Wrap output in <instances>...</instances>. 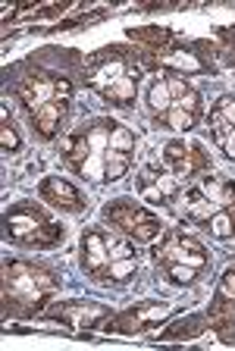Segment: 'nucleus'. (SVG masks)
<instances>
[{
	"label": "nucleus",
	"mask_w": 235,
	"mask_h": 351,
	"mask_svg": "<svg viewBox=\"0 0 235 351\" xmlns=\"http://www.w3.org/2000/svg\"><path fill=\"white\" fill-rule=\"evenodd\" d=\"M107 217H110L116 226H123V232L135 235L138 241H151L160 232V223H157L151 213L135 210V207H129V204H119V207H113V210H107Z\"/></svg>",
	"instance_id": "f03ea898"
},
{
	"label": "nucleus",
	"mask_w": 235,
	"mask_h": 351,
	"mask_svg": "<svg viewBox=\"0 0 235 351\" xmlns=\"http://www.w3.org/2000/svg\"><path fill=\"white\" fill-rule=\"evenodd\" d=\"M135 91H138L135 79H132V75H123V79H119L116 85L107 91V97H110V101H116V104H129L135 97Z\"/></svg>",
	"instance_id": "dca6fc26"
},
{
	"label": "nucleus",
	"mask_w": 235,
	"mask_h": 351,
	"mask_svg": "<svg viewBox=\"0 0 235 351\" xmlns=\"http://www.w3.org/2000/svg\"><path fill=\"white\" fill-rule=\"evenodd\" d=\"M188 151H191V147H185L182 141H169V145H166V157H169V160H173V163H176V160H182V157H185V154H188Z\"/></svg>",
	"instance_id": "393cba45"
},
{
	"label": "nucleus",
	"mask_w": 235,
	"mask_h": 351,
	"mask_svg": "<svg viewBox=\"0 0 235 351\" xmlns=\"http://www.w3.org/2000/svg\"><path fill=\"white\" fill-rule=\"evenodd\" d=\"M63 113H66V101H51L45 104V107L35 113V125L41 129V135H53L60 125V119H63Z\"/></svg>",
	"instance_id": "1a4fd4ad"
},
{
	"label": "nucleus",
	"mask_w": 235,
	"mask_h": 351,
	"mask_svg": "<svg viewBox=\"0 0 235 351\" xmlns=\"http://www.w3.org/2000/svg\"><path fill=\"white\" fill-rule=\"evenodd\" d=\"M135 261L132 257H125V261H113L107 270H103V276L101 279H116V282H123V279H129V276H135Z\"/></svg>",
	"instance_id": "a211bd4d"
},
{
	"label": "nucleus",
	"mask_w": 235,
	"mask_h": 351,
	"mask_svg": "<svg viewBox=\"0 0 235 351\" xmlns=\"http://www.w3.org/2000/svg\"><path fill=\"white\" fill-rule=\"evenodd\" d=\"M82 267L88 273H95L97 279H101L103 270L110 267V251H107L103 232H88L82 239Z\"/></svg>",
	"instance_id": "20e7f679"
},
{
	"label": "nucleus",
	"mask_w": 235,
	"mask_h": 351,
	"mask_svg": "<svg viewBox=\"0 0 235 351\" xmlns=\"http://www.w3.org/2000/svg\"><path fill=\"white\" fill-rule=\"evenodd\" d=\"M151 110H154L157 117H163L169 107H173V95H169V85H166V79H160V82H154V88H151Z\"/></svg>",
	"instance_id": "4468645a"
},
{
	"label": "nucleus",
	"mask_w": 235,
	"mask_h": 351,
	"mask_svg": "<svg viewBox=\"0 0 235 351\" xmlns=\"http://www.w3.org/2000/svg\"><path fill=\"white\" fill-rule=\"evenodd\" d=\"M163 261H176V263H185V267H195V270L207 267L204 248L191 239H173L166 248H163Z\"/></svg>",
	"instance_id": "39448f33"
},
{
	"label": "nucleus",
	"mask_w": 235,
	"mask_h": 351,
	"mask_svg": "<svg viewBox=\"0 0 235 351\" xmlns=\"http://www.w3.org/2000/svg\"><path fill=\"white\" fill-rule=\"evenodd\" d=\"M0 145H3V151H7V154L19 151V135H16V129L10 123L0 125Z\"/></svg>",
	"instance_id": "4be33fe9"
},
{
	"label": "nucleus",
	"mask_w": 235,
	"mask_h": 351,
	"mask_svg": "<svg viewBox=\"0 0 235 351\" xmlns=\"http://www.w3.org/2000/svg\"><path fill=\"white\" fill-rule=\"evenodd\" d=\"M119 79H123V63H107V66H101V69L91 75V82L101 88L103 95H107V91H110V88L116 85Z\"/></svg>",
	"instance_id": "ddd939ff"
},
{
	"label": "nucleus",
	"mask_w": 235,
	"mask_h": 351,
	"mask_svg": "<svg viewBox=\"0 0 235 351\" xmlns=\"http://www.w3.org/2000/svg\"><path fill=\"white\" fill-rule=\"evenodd\" d=\"M129 163H132V157H129V154L107 147V167H103V179H107V182H116V179H123L125 169H129Z\"/></svg>",
	"instance_id": "9d476101"
},
{
	"label": "nucleus",
	"mask_w": 235,
	"mask_h": 351,
	"mask_svg": "<svg viewBox=\"0 0 235 351\" xmlns=\"http://www.w3.org/2000/svg\"><path fill=\"white\" fill-rule=\"evenodd\" d=\"M23 97H25V107H29L32 117H35L45 104L57 101V82H51V79H32L29 85L23 88Z\"/></svg>",
	"instance_id": "0eeeda50"
},
{
	"label": "nucleus",
	"mask_w": 235,
	"mask_h": 351,
	"mask_svg": "<svg viewBox=\"0 0 235 351\" xmlns=\"http://www.w3.org/2000/svg\"><path fill=\"white\" fill-rule=\"evenodd\" d=\"M207 223H210V232L217 235V239H232L235 235V213L232 210H217Z\"/></svg>",
	"instance_id": "f8f14e48"
},
{
	"label": "nucleus",
	"mask_w": 235,
	"mask_h": 351,
	"mask_svg": "<svg viewBox=\"0 0 235 351\" xmlns=\"http://www.w3.org/2000/svg\"><path fill=\"white\" fill-rule=\"evenodd\" d=\"M41 229H45V219L38 217L35 210H10L7 213V232L16 241H41Z\"/></svg>",
	"instance_id": "7ed1b4c3"
},
{
	"label": "nucleus",
	"mask_w": 235,
	"mask_h": 351,
	"mask_svg": "<svg viewBox=\"0 0 235 351\" xmlns=\"http://www.w3.org/2000/svg\"><path fill=\"white\" fill-rule=\"evenodd\" d=\"M157 123L166 125V129H176V132H188L195 125V113H188L182 107H169L163 117H157Z\"/></svg>",
	"instance_id": "9b49d317"
},
{
	"label": "nucleus",
	"mask_w": 235,
	"mask_h": 351,
	"mask_svg": "<svg viewBox=\"0 0 235 351\" xmlns=\"http://www.w3.org/2000/svg\"><path fill=\"white\" fill-rule=\"evenodd\" d=\"M173 107H182V110H188V113H195V107H198V95H195V88H188L182 97H176Z\"/></svg>",
	"instance_id": "5701e85b"
},
{
	"label": "nucleus",
	"mask_w": 235,
	"mask_h": 351,
	"mask_svg": "<svg viewBox=\"0 0 235 351\" xmlns=\"http://www.w3.org/2000/svg\"><path fill=\"white\" fill-rule=\"evenodd\" d=\"M210 123H213V135H217V141H220V145H226L229 132H232L235 125H229V123H226V117H223L220 110H213V113H210Z\"/></svg>",
	"instance_id": "412c9836"
},
{
	"label": "nucleus",
	"mask_w": 235,
	"mask_h": 351,
	"mask_svg": "<svg viewBox=\"0 0 235 351\" xmlns=\"http://www.w3.org/2000/svg\"><path fill=\"white\" fill-rule=\"evenodd\" d=\"M107 314L101 304H85V301H79V304H66V307H60V317L69 323V326H91L95 320H101V317Z\"/></svg>",
	"instance_id": "6e6552de"
},
{
	"label": "nucleus",
	"mask_w": 235,
	"mask_h": 351,
	"mask_svg": "<svg viewBox=\"0 0 235 351\" xmlns=\"http://www.w3.org/2000/svg\"><path fill=\"white\" fill-rule=\"evenodd\" d=\"M41 197L51 201V204H57V207H66V210H79L82 207V195L69 182L57 179V176H51V179L41 182Z\"/></svg>",
	"instance_id": "423d86ee"
},
{
	"label": "nucleus",
	"mask_w": 235,
	"mask_h": 351,
	"mask_svg": "<svg viewBox=\"0 0 235 351\" xmlns=\"http://www.w3.org/2000/svg\"><path fill=\"white\" fill-rule=\"evenodd\" d=\"M223 289H226L229 295H235V270H229L226 276H223Z\"/></svg>",
	"instance_id": "a878e982"
},
{
	"label": "nucleus",
	"mask_w": 235,
	"mask_h": 351,
	"mask_svg": "<svg viewBox=\"0 0 235 351\" xmlns=\"http://www.w3.org/2000/svg\"><path fill=\"white\" fill-rule=\"evenodd\" d=\"M169 267H166V273H169V279H173V282H191V279H195V267H185V263H176V261H166Z\"/></svg>",
	"instance_id": "aec40b11"
},
{
	"label": "nucleus",
	"mask_w": 235,
	"mask_h": 351,
	"mask_svg": "<svg viewBox=\"0 0 235 351\" xmlns=\"http://www.w3.org/2000/svg\"><path fill=\"white\" fill-rule=\"evenodd\" d=\"M103 241H107V251H110V263L113 261H125V257H132V248H129V241L119 239V235H103Z\"/></svg>",
	"instance_id": "6ab92c4d"
},
{
	"label": "nucleus",
	"mask_w": 235,
	"mask_h": 351,
	"mask_svg": "<svg viewBox=\"0 0 235 351\" xmlns=\"http://www.w3.org/2000/svg\"><path fill=\"white\" fill-rule=\"evenodd\" d=\"M110 147H113V151H123V154H132V151H135V135L125 129V125H116V123H113Z\"/></svg>",
	"instance_id": "f3484780"
},
{
	"label": "nucleus",
	"mask_w": 235,
	"mask_h": 351,
	"mask_svg": "<svg viewBox=\"0 0 235 351\" xmlns=\"http://www.w3.org/2000/svg\"><path fill=\"white\" fill-rule=\"evenodd\" d=\"M103 167H107V151H91V157L79 167V173L91 182H97V179H103Z\"/></svg>",
	"instance_id": "2eb2a0df"
},
{
	"label": "nucleus",
	"mask_w": 235,
	"mask_h": 351,
	"mask_svg": "<svg viewBox=\"0 0 235 351\" xmlns=\"http://www.w3.org/2000/svg\"><path fill=\"white\" fill-rule=\"evenodd\" d=\"M223 147H226V154H229V157H232V160H235V129L229 132V138H226V145H223Z\"/></svg>",
	"instance_id": "bb28decb"
},
{
	"label": "nucleus",
	"mask_w": 235,
	"mask_h": 351,
	"mask_svg": "<svg viewBox=\"0 0 235 351\" xmlns=\"http://www.w3.org/2000/svg\"><path fill=\"white\" fill-rule=\"evenodd\" d=\"M47 289H53V279L45 270H35L25 263H10L7 267V295H13V298L38 301Z\"/></svg>",
	"instance_id": "f257e3e1"
},
{
	"label": "nucleus",
	"mask_w": 235,
	"mask_h": 351,
	"mask_svg": "<svg viewBox=\"0 0 235 351\" xmlns=\"http://www.w3.org/2000/svg\"><path fill=\"white\" fill-rule=\"evenodd\" d=\"M226 117L229 125H235V97H220V107H217Z\"/></svg>",
	"instance_id": "b1692460"
}]
</instances>
